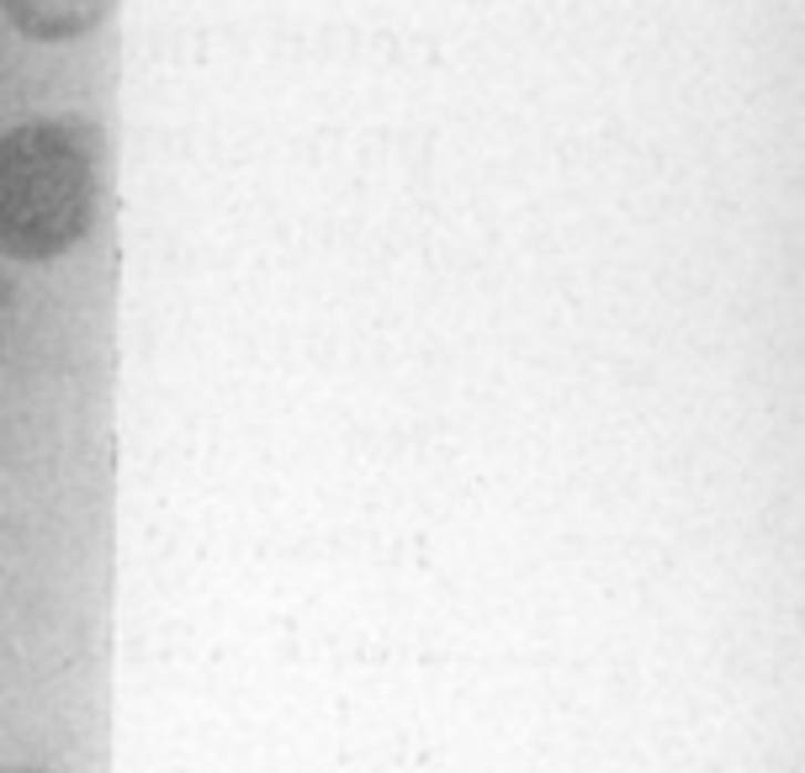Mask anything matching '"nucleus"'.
<instances>
[{
    "label": "nucleus",
    "mask_w": 805,
    "mask_h": 773,
    "mask_svg": "<svg viewBox=\"0 0 805 773\" xmlns=\"http://www.w3.org/2000/svg\"><path fill=\"white\" fill-rule=\"evenodd\" d=\"M101 213V133L80 117L0 133V255L59 260Z\"/></svg>",
    "instance_id": "1"
},
{
    "label": "nucleus",
    "mask_w": 805,
    "mask_h": 773,
    "mask_svg": "<svg viewBox=\"0 0 805 773\" xmlns=\"http://www.w3.org/2000/svg\"><path fill=\"white\" fill-rule=\"evenodd\" d=\"M0 11L38 43H74L106 22L112 0H0Z\"/></svg>",
    "instance_id": "2"
},
{
    "label": "nucleus",
    "mask_w": 805,
    "mask_h": 773,
    "mask_svg": "<svg viewBox=\"0 0 805 773\" xmlns=\"http://www.w3.org/2000/svg\"><path fill=\"white\" fill-rule=\"evenodd\" d=\"M6 302H11V287L0 281V350H6Z\"/></svg>",
    "instance_id": "3"
}]
</instances>
